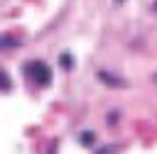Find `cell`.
<instances>
[{
	"instance_id": "1",
	"label": "cell",
	"mask_w": 157,
	"mask_h": 154,
	"mask_svg": "<svg viewBox=\"0 0 157 154\" xmlns=\"http://www.w3.org/2000/svg\"><path fill=\"white\" fill-rule=\"evenodd\" d=\"M25 73H27V78H32V81L39 83V86H47V83L52 81V71H49V66H47L44 61H29V64L25 66Z\"/></svg>"
},
{
	"instance_id": "2",
	"label": "cell",
	"mask_w": 157,
	"mask_h": 154,
	"mask_svg": "<svg viewBox=\"0 0 157 154\" xmlns=\"http://www.w3.org/2000/svg\"><path fill=\"white\" fill-rule=\"evenodd\" d=\"M155 10H157V0H155Z\"/></svg>"
},
{
	"instance_id": "3",
	"label": "cell",
	"mask_w": 157,
	"mask_h": 154,
	"mask_svg": "<svg viewBox=\"0 0 157 154\" xmlns=\"http://www.w3.org/2000/svg\"><path fill=\"white\" fill-rule=\"evenodd\" d=\"M115 2H123V0H115Z\"/></svg>"
},
{
	"instance_id": "4",
	"label": "cell",
	"mask_w": 157,
	"mask_h": 154,
	"mask_svg": "<svg viewBox=\"0 0 157 154\" xmlns=\"http://www.w3.org/2000/svg\"><path fill=\"white\" fill-rule=\"evenodd\" d=\"M155 78H157V76H155Z\"/></svg>"
}]
</instances>
